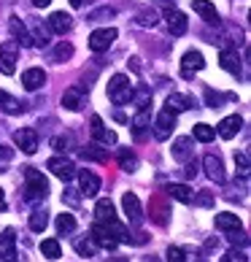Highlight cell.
I'll use <instances>...</instances> for the list:
<instances>
[{
  "label": "cell",
  "instance_id": "6da1fadb",
  "mask_svg": "<svg viewBox=\"0 0 251 262\" xmlns=\"http://www.w3.org/2000/svg\"><path fill=\"white\" fill-rule=\"evenodd\" d=\"M46 195H49V181H46V176L35 168H25V200L35 203V200H43Z\"/></svg>",
  "mask_w": 251,
  "mask_h": 262
},
{
  "label": "cell",
  "instance_id": "7a4b0ae2",
  "mask_svg": "<svg viewBox=\"0 0 251 262\" xmlns=\"http://www.w3.org/2000/svg\"><path fill=\"white\" fill-rule=\"evenodd\" d=\"M132 81H130V76H124V73H117V76H111V81H108V98L113 105H124V103H130L132 100Z\"/></svg>",
  "mask_w": 251,
  "mask_h": 262
},
{
  "label": "cell",
  "instance_id": "3957f363",
  "mask_svg": "<svg viewBox=\"0 0 251 262\" xmlns=\"http://www.w3.org/2000/svg\"><path fill=\"white\" fill-rule=\"evenodd\" d=\"M16 57H19V43L16 41L0 43V73H3V76H14Z\"/></svg>",
  "mask_w": 251,
  "mask_h": 262
},
{
  "label": "cell",
  "instance_id": "277c9868",
  "mask_svg": "<svg viewBox=\"0 0 251 262\" xmlns=\"http://www.w3.org/2000/svg\"><path fill=\"white\" fill-rule=\"evenodd\" d=\"M113 41H117V30L113 27H100V30H95L89 35V49L95 54H103L113 46Z\"/></svg>",
  "mask_w": 251,
  "mask_h": 262
},
{
  "label": "cell",
  "instance_id": "5b68a950",
  "mask_svg": "<svg viewBox=\"0 0 251 262\" xmlns=\"http://www.w3.org/2000/svg\"><path fill=\"white\" fill-rule=\"evenodd\" d=\"M173 127H176V114L168 111V108H162L157 114V119H154V138H157V141H168L173 135Z\"/></svg>",
  "mask_w": 251,
  "mask_h": 262
},
{
  "label": "cell",
  "instance_id": "8992f818",
  "mask_svg": "<svg viewBox=\"0 0 251 262\" xmlns=\"http://www.w3.org/2000/svg\"><path fill=\"white\" fill-rule=\"evenodd\" d=\"M202 68H206V57H202L200 52H187L184 57H181V76H184V79H192V76H195L197 71H202Z\"/></svg>",
  "mask_w": 251,
  "mask_h": 262
},
{
  "label": "cell",
  "instance_id": "52a82bcc",
  "mask_svg": "<svg viewBox=\"0 0 251 262\" xmlns=\"http://www.w3.org/2000/svg\"><path fill=\"white\" fill-rule=\"evenodd\" d=\"M14 143L19 149H22L25 154H35L38 151V133L33 127H22L14 133Z\"/></svg>",
  "mask_w": 251,
  "mask_h": 262
},
{
  "label": "cell",
  "instance_id": "ba28073f",
  "mask_svg": "<svg viewBox=\"0 0 251 262\" xmlns=\"http://www.w3.org/2000/svg\"><path fill=\"white\" fill-rule=\"evenodd\" d=\"M46 168H49L57 179H62V181H71L76 176V165L67 157H52L49 162H46Z\"/></svg>",
  "mask_w": 251,
  "mask_h": 262
},
{
  "label": "cell",
  "instance_id": "9c48e42d",
  "mask_svg": "<svg viewBox=\"0 0 251 262\" xmlns=\"http://www.w3.org/2000/svg\"><path fill=\"white\" fill-rule=\"evenodd\" d=\"M92 241H95V246H100V249H117L119 246V241L111 235V230L105 222H98V225L92 227Z\"/></svg>",
  "mask_w": 251,
  "mask_h": 262
},
{
  "label": "cell",
  "instance_id": "30bf717a",
  "mask_svg": "<svg viewBox=\"0 0 251 262\" xmlns=\"http://www.w3.org/2000/svg\"><path fill=\"white\" fill-rule=\"evenodd\" d=\"M89 130H92V138L98 141V143H103V146H111V143H117V133L105 127L100 116H92V127H89Z\"/></svg>",
  "mask_w": 251,
  "mask_h": 262
},
{
  "label": "cell",
  "instance_id": "8fae6325",
  "mask_svg": "<svg viewBox=\"0 0 251 262\" xmlns=\"http://www.w3.org/2000/svg\"><path fill=\"white\" fill-rule=\"evenodd\" d=\"M0 257L8 259V262H16V235H14V230L8 227L0 232Z\"/></svg>",
  "mask_w": 251,
  "mask_h": 262
},
{
  "label": "cell",
  "instance_id": "7c38bea8",
  "mask_svg": "<svg viewBox=\"0 0 251 262\" xmlns=\"http://www.w3.org/2000/svg\"><path fill=\"white\" fill-rule=\"evenodd\" d=\"M8 27H11V35H14V41H16L19 46H33V35H30L27 25H25L19 16H11V19H8Z\"/></svg>",
  "mask_w": 251,
  "mask_h": 262
},
{
  "label": "cell",
  "instance_id": "4fadbf2b",
  "mask_svg": "<svg viewBox=\"0 0 251 262\" xmlns=\"http://www.w3.org/2000/svg\"><path fill=\"white\" fill-rule=\"evenodd\" d=\"M86 103V95H84V86H71L65 90L62 95V105L67 111H81V105Z\"/></svg>",
  "mask_w": 251,
  "mask_h": 262
},
{
  "label": "cell",
  "instance_id": "5bb4252c",
  "mask_svg": "<svg viewBox=\"0 0 251 262\" xmlns=\"http://www.w3.org/2000/svg\"><path fill=\"white\" fill-rule=\"evenodd\" d=\"M240 127H243V119H240L238 114L224 116V119L219 122V135H221L224 141H230V138H235V135L240 133Z\"/></svg>",
  "mask_w": 251,
  "mask_h": 262
},
{
  "label": "cell",
  "instance_id": "9a60e30c",
  "mask_svg": "<svg viewBox=\"0 0 251 262\" xmlns=\"http://www.w3.org/2000/svg\"><path fill=\"white\" fill-rule=\"evenodd\" d=\"M79 184H81V195H86V198H95L100 192V179L95 176L92 170H81L79 173Z\"/></svg>",
  "mask_w": 251,
  "mask_h": 262
},
{
  "label": "cell",
  "instance_id": "2e32d148",
  "mask_svg": "<svg viewBox=\"0 0 251 262\" xmlns=\"http://www.w3.org/2000/svg\"><path fill=\"white\" fill-rule=\"evenodd\" d=\"M122 208H124V216H127L132 225H138V222L143 219V213H141V200L132 195V192H127V195L122 198Z\"/></svg>",
  "mask_w": 251,
  "mask_h": 262
},
{
  "label": "cell",
  "instance_id": "e0dca14e",
  "mask_svg": "<svg viewBox=\"0 0 251 262\" xmlns=\"http://www.w3.org/2000/svg\"><path fill=\"white\" fill-rule=\"evenodd\" d=\"M43 84H46V73L41 71V68H30V71H25V73H22V86H25L27 92L41 90Z\"/></svg>",
  "mask_w": 251,
  "mask_h": 262
},
{
  "label": "cell",
  "instance_id": "ac0fdd59",
  "mask_svg": "<svg viewBox=\"0 0 251 262\" xmlns=\"http://www.w3.org/2000/svg\"><path fill=\"white\" fill-rule=\"evenodd\" d=\"M192 8H195V14H197L200 19H206L208 25H219V11H216L214 3H208V0H195V3H192Z\"/></svg>",
  "mask_w": 251,
  "mask_h": 262
},
{
  "label": "cell",
  "instance_id": "d6986e66",
  "mask_svg": "<svg viewBox=\"0 0 251 262\" xmlns=\"http://www.w3.org/2000/svg\"><path fill=\"white\" fill-rule=\"evenodd\" d=\"M165 19H168V30L173 33V35H184L187 33V16L181 14V11H173V8H168L165 11Z\"/></svg>",
  "mask_w": 251,
  "mask_h": 262
},
{
  "label": "cell",
  "instance_id": "ffe728a7",
  "mask_svg": "<svg viewBox=\"0 0 251 262\" xmlns=\"http://www.w3.org/2000/svg\"><path fill=\"white\" fill-rule=\"evenodd\" d=\"M195 149H192V138H176L173 141V160L176 162H189Z\"/></svg>",
  "mask_w": 251,
  "mask_h": 262
},
{
  "label": "cell",
  "instance_id": "44dd1931",
  "mask_svg": "<svg viewBox=\"0 0 251 262\" xmlns=\"http://www.w3.org/2000/svg\"><path fill=\"white\" fill-rule=\"evenodd\" d=\"M0 111H3V114H11V116H19V114H25V103L16 100V98H11L6 90H0Z\"/></svg>",
  "mask_w": 251,
  "mask_h": 262
},
{
  "label": "cell",
  "instance_id": "7402d4cb",
  "mask_svg": "<svg viewBox=\"0 0 251 262\" xmlns=\"http://www.w3.org/2000/svg\"><path fill=\"white\" fill-rule=\"evenodd\" d=\"M71 14H65V11H54L52 16H49V30L52 33H57V35H65L67 30H71Z\"/></svg>",
  "mask_w": 251,
  "mask_h": 262
},
{
  "label": "cell",
  "instance_id": "603a6c76",
  "mask_svg": "<svg viewBox=\"0 0 251 262\" xmlns=\"http://www.w3.org/2000/svg\"><path fill=\"white\" fill-rule=\"evenodd\" d=\"M202 165H206V173L214 181H224V165H221V160L216 157V154H206V160H202Z\"/></svg>",
  "mask_w": 251,
  "mask_h": 262
},
{
  "label": "cell",
  "instance_id": "cb8c5ba5",
  "mask_svg": "<svg viewBox=\"0 0 251 262\" xmlns=\"http://www.w3.org/2000/svg\"><path fill=\"white\" fill-rule=\"evenodd\" d=\"M216 227L221 232H235V230H243V225H240V219H238V213H216Z\"/></svg>",
  "mask_w": 251,
  "mask_h": 262
},
{
  "label": "cell",
  "instance_id": "d4e9b609",
  "mask_svg": "<svg viewBox=\"0 0 251 262\" xmlns=\"http://www.w3.org/2000/svg\"><path fill=\"white\" fill-rule=\"evenodd\" d=\"M192 105H195V100H192V98H187V95H178V92H173L170 98H168V103H165V108H168V111H173V114H178V111H189Z\"/></svg>",
  "mask_w": 251,
  "mask_h": 262
},
{
  "label": "cell",
  "instance_id": "484cf974",
  "mask_svg": "<svg viewBox=\"0 0 251 262\" xmlns=\"http://www.w3.org/2000/svg\"><path fill=\"white\" fill-rule=\"evenodd\" d=\"M219 62H221V68H224L227 73H233V76H238L240 73V60H238V54L233 52V49H224L219 54Z\"/></svg>",
  "mask_w": 251,
  "mask_h": 262
},
{
  "label": "cell",
  "instance_id": "4316f807",
  "mask_svg": "<svg viewBox=\"0 0 251 262\" xmlns=\"http://www.w3.org/2000/svg\"><path fill=\"white\" fill-rule=\"evenodd\" d=\"M168 195H170L173 200L187 203V206H189L192 198H195V192H192V189L187 187V184H170V187H168Z\"/></svg>",
  "mask_w": 251,
  "mask_h": 262
},
{
  "label": "cell",
  "instance_id": "83f0119b",
  "mask_svg": "<svg viewBox=\"0 0 251 262\" xmlns=\"http://www.w3.org/2000/svg\"><path fill=\"white\" fill-rule=\"evenodd\" d=\"M95 216H98V222H113V219H117V208H113L111 200H98V206H95Z\"/></svg>",
  "mask_w": 251,
  "mask_h": 262
},
{
  "label": "cell",
  "instance_id": "f1b7e54d",
  "mask_svg": "<svg viewBox=\"0 0 251 262\" xmlns=\"http://www.w3.org/2000/svg\"><path fill=\"white\" fill-rule=\"evenodd\" d=\"M30 27H33V46H43L49 43V30H43V25H41V19H30Z\"/></svg>",
  "mask_w": 251,
  "mask_h": 262
},
{
  "label": "cell",
  "instance_id": "f546056e",
  "mask_svg": "<svg viewBox=\"0 0 251 262\" xmlns=\"http://www.w3.org/2000/svg\"><path fill=\"white\" fill-rule=\"evenodd\" d=\"M151 127L149 124V108H138V114H135V119H132V133H135V138H143V130Z\"/></svg>",
  "mask_w": 251,
  "mask_h": 262
},
{
  "label": "cell",
  "instance_id": "4dcf8cb0",
  "mask_svg": "<svg viewBox=\"0 0 251 262\" xmlns=\"http://www.w3.org/2000/svg\"><path fill=\"white\" fill-rule=\"evenodd\" d=\"M41 254H43L46 259H60V257H62L60 241H54V238H46V241H41Z\"/></svg>",
  "mask_w": 251,
  "mask_h": 262
},
{
  "label": "cell",
  "instance_id": "1f68e13d",
  "mask_svg": "<svg viewBox=\"0 0 251 262\" xmlns=\"http://www.w3.org/2000/svg\"><path fill=\"white\" fill-rule=\"evenodd\" d=\"M132 98H135V103H138V108H149L151 105V90L141 84L138 90H132Z\"/></svg>",
  "mask_w": 251,
  "mask_h": 262
},
{
  "label": "cell",
  "instance_id": "d6a6232c",
  "mask_svg": "<svg viewBox=\"0 0 251 262\" xmlns=\"http://www.w3.org/2000/svg\"><path fill=\"white\" fill-rule=\"evenodd\" d=\"M73 230H76L73 213H60V216H57V232H60V235H65V232H73Z\"/></svg>",
  "mask_w": 251,
  "mask_h": 262
},
{
  "label": "cell",
  "instance_id": "836d02e7",
  "mask_svg": "<svg viewBox=\"0 0 251 262\" xmlns=\"http://www.w3.org/2000/svg\"><path fill=\"white\" fill-rule=\"evenodd\" d=\"M195 138L197 141H202V143H211V141H214L216 138V130L214 127H211V124H195Z\"/></svg>",
  "mask_w": 251,
  "mask_h": 262
},
{
  "label": "cell",
  "instance_id": "e575fe53",
  "mask_svg": "<svg viewBox=\"0 0 251 262\" xmlns=\"http://www.w3.org/2000/svg\"><path fill=\"white\" fill-rule=\"evenodd\" d=\"M119 165H122V170H127V173H132L135 168H138V157H135L132 151H127V149H122V151H119Z\"/></svg>",
  "mask_w": 251,
  "mask_h": 262
},
{
  "label": "cell",
  "instance_id": "d590c367",
  "mask_svg": "<svg viewBox=\"0 0 251 262\" xmlns=\"http://www.w3.org/2000/svg\"><path fill=\"white\" fill-rule=\"evenodd\" d=\"M46 225H49V216H46V211L30 213V230H33V232H43Z\"/></svg>",
  "mask_w": 251,
  "mask_h": 262
},
{
  "label": "cell",
  "instance_id": "8d00e7d4",
  "mask_svg": "<svg viewBox=\"0 0 251 262\" xmlns=\"http://www.w3.org/2000/svg\"><path fill=\"white\" fill-rule=\"evenodd\" d=\"M76 251H79V257H86V259H89V257H95V251H98V246H95V241L89 238V241H76Z\"/></svg>",
  "mask_w": 251,
  "mask_h": 262
},
{
  "label": "cell",
  "instance_id": "74e56055",
  "mask_svg": "<svg viewBox=\"0 0 251 262\" xmlns=\"http://www.w3.org/2000/svg\"><path fill=\"white\" fill-rule=\"evenodd\" d=\"M81 154H84L86 160H98V162H105V160H108V151H103L100 146H95V143H92V146H86Z\"/></svg>",
  "mask_w": 251,
  "mask_h": 262
},
{
  "label": "cell",
  "instance_id": "f35d334b",
  "mask_svg": "<svg viewBox=\"0 0 251 262\" xmlns=\"http://www.w3.org/2000/svg\"><path fill=\"white\" fill-rule=\"evenodd\" d=\"M192 203H197V206H202V208H211L214 206V192L211 189H200L195 198H192Z\"/></svg>",
  "mask_w": 251,
  "mask_h": 262
},
{
  "label": "cell",
  "instance_id": "ab89813d",
  "mask_svg": "<svg viewBox=\"0 0 251 262\" xmlns=\"http://www.w3.org/2000/svg\"><path fill=\"white\" fill-rule=\"evenodd\" d=\"M71 57H73V46H71V43L62 41V43L54 49V62H65V60H71Z\"/></svg>",
  "mask_w": 251,
  "mask_h": 262
},
{
  "label": "cell",
  "instance_id": "60d3db41",
  "mask_svg": "<svg viewBox=\"0 0 251 262\" xmlns=\"http://www.w3.org/2000/svg\"><path fill=\"white\" fill-rule=\"evenodd\" d=\"M168 262H187V251L178 249V246H170L168 249Z\"/></svg>",
  "mask_w": 251,
  "mask_h": 262
},
{
  "label": "cell",
  "instance_id": "b9f144b4",
  "mask_svg": "<svg viewBox=\"0 0 251 262\" xmlns=\"http://www.w3.org/2000/svg\"><path fill=\"white\" fill-rule=\"evenodd\" d=\"M138 25L154 27V25H157V14H154V11H141V14H138Z\"/></svg>",
  "mask_w": 251,
  "mask_h": 262
},
{
  "label": "cell",
  "instance_id": "7bdbcfd3",
  "mask_svg": "<svg viewBox=\"0 0 251 262\" xmlns=\"http://www.w3.org/2000/svg\"><path fill=\"white\" fill-rule=\"evenodd\" d=\"M221 262H248V259H246V254L240 249H230L227 254L221 257Z\"/></svg>",
  "mask_w": 251,
  "mask_h": 262
},
{
  "label": "cell",
  "instance_id": "ee69618b",
  "mask_svg": "<svg viewBox=\"0 0 251 262\" xmlns=\"http://www.w3.org/2000/svg\"><path fill=\"white\" fill-rule=\"evenodd\" d=\"M52 146L57 151H67V146H71V138L67 135H57V138H52Z\"/></svg>",
  "mask_w": 251,
  "mask_h": 262
},
{
  "label": "cell",
  "instance_id": "f6af8a7d",
  "mask_svg": "<svg viewBox=\"0 0 251 262\" xmlns=\"http://www.w3.org/2000/svg\"><path fill=\"white\" fill-rule=\"evenodd\" d=\"M227 235H230V241H233V244H235V246H238V244H240V246H246V244H248V238H246V232H243V230H235V232H227Z\"/></svg>",
  "mask_w": 251,
  "mask_h": 262
},
{
  "label": "cell",
  "instance_id": "bcb514c9",
  "mask_svg": "<svg viewBox=\"0 0 251 262\" xmlns=\"http://www.w3.org/2000/svg\"><path fill=\"white\" fill-rule=\"evenodd\" d=\"M235 165L240 168V173H243V176H246V173H248V157H246V151L235 154Z\"/></svg>",
  "mask_w": 251,
  "mask_h": 262
},
{
  "label": "cell",
  "instance_id": "7dc6e473",
  "mask_svg": "<svg viewBox=\"0 0 251 262\" xmlns=\"http://www.w3.org/2000/svg\"><path fill=\"white\" fill-rule=\"evenodd\" d=\"M206 100H208V105H211V108H219V103H221V95H216L214 90H208V92H206Z\"/></svg>",
  "mask_w": 251,
  "mask_h": 262
},
{
  "label": "cell",
  "instance_id": "c3c4849f",
  "mask_svg": "<svg viewBox=\"0 0 251 262\" xmlns=\"http://www.w3.org/2000/svg\"><path fill=\"white\" fill-rule=\"evenodd\" d=\"M105 16H113V8H100V11H95L92 14V22H100V19H105Z\"/></svg>",
  "mask_w": 251,
  "mask_h": 262
},
{
  "label": "cell",
  "instance_id": "681fc988",
  "mask_svg": "<svg viewBox=\"0 0 251 262\" xmlns=\"http://www.w3.org/2000/svg\"><path fill=\"white\" fill-rule=\"evenodd\" d=\"M62 200H67V203H71V206H79V195H76V189H65Z\"/></svg>",
  "mask_w": 251,
  "mask_h": 262
},
{
  "label": "cell",
  "instance_id": "f907efd6",
  "mask_svg": "<svg viewBox=\"0 0 251 262\" xmlns=\"http://www.w3.org/2000/svg\"><path fill=\"white\" fill-rule=\"evenodd\" d=\"M11 157H14V149H8V146H3V143H0V160L8 162Z\"/></svg>",
  "mask_w": 251,
  "mask_h": 262
},
{
  "label": "cell",
  "instance_id": "816d5d0a",
  "mask_svg": "<svg viewBox=\"0 0 251 262\" xmlns=\"http://www.w3.org/2000/svg\"><path fill=\"white\" fill-rule=\"evenodd\" d=\"M49 3H52V0H33V6H35V8H46Z\"/></svg>",
  "mask_w": 251,
  "mask_h": 262
},
{
  "label": "cell",
  "instance_id": "f5cc1de1",
  "mask_svg": "<svg viewBox=\"0 0 251 262\" xmlns=\"http://www.w3.org/2000/svg\"><path fill=\"white\" fill-rule=\"evenodd\" d=\"M0 211H6V195H3V189H0Z\"/></svg>",
  "mask_w": 251,
  "mask_h": 262
},
{
  "label": "cell",
  "instance_id": "db71d44e",
  "mask_svg": "<svg viewBox=\"0 0 251 262\" xmlns=\"http://www.w3.org/2000/svg\"><path fill=\"white\" fill-rule=\"evenodd\" d=\"M71 6H73V8H79V6H84V0H71Z\"/></svg>",
  "mask_w": 251,
  "mask_h": 262
},
{
  "label": "cell",
  "instance_id": "11a10c76",
  "mask_svg": "<svg viewBox=\"0 0 251 262\" xmlns=\"http://www.w3.org/2000/svg\"><path fill=\"white\" fill-rule=\"evenodd\" d=\"M105 262H108V259H105ZM111 262H122V259H111Z\"/></svg>",
  "mask_w": 251,
  "mask_h": 262
}]
</instances>
